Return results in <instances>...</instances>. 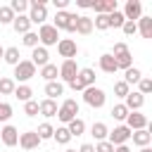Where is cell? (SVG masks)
Returning <instances> with one entry per match:
<instances>
[{
    "label": "cell",
    "mask_w": 152,
    "mask_h": 152,
    "mask_svg": "<svg viewBox=\"0 0 152 152\" xmlns=\"http://www.w3.org/2000/svg\"><path fill=\"white\" fill-rule=\"evenodd\" d=\"M109 55L114 57L116 69H124V71H126L128 66H133V57H131V50H128L126 43H114V48H112Z\"/></svg>",
    "instance_id": "obj_1"
},
{
    "label": "cell",
    "mask_w": 152,
    "mask_h": 152,
    "mask_svg": "<svg viewBox=\"0 0 152 152\" xmlns=\"http://www.w3.org/2000/svg\"><path fill=\"white\" fill-rule=\"evenodd\" d=\"M28 21L31 24H45V19H48V0H31L28 2Z\"/></svg>",
    "instance_id": "obj_2"
},
{
    "label": "cell",
    "mask_w": 152,
    "mask_h": 152,
    "mask_svg": "<svg viewBox=\"0 0 152 152\" xmlns=\"http://www.w3.org/2000/svg\"><path fill=\"white\" fill-rule=\"evenodd\" d=\"M76 17L78 14H74V12H57L55 14V19H52V26L57 28V31H69V33H74V24H76Z\"/></svg>",
    "instance_id": "obj_3"
},
{
    "label": "cell",
    "mask_w": 152,
    "mask_h": 152,
    "mask_svg": "<svg viewBox=\"0 0 152 152\" xmlns=\"http://www.w3.org/2000/svg\"><path fill=\"white\" fill-rule=\"evenodd\" d=\"M38 40L43 48H50V45H57L59 43V31L52 26V24H43L38 28Z\"/></svg>",
    "instance_id": "obj_4"
},
{
    "label": "cell",
    "mask_w": 152,
    "mask_h": 152,
    "mask_svg": "<svg viewBox=\"0 0 152 152\" xmlns=\"http://www.w3.org/2000/svg\"><path fill=\"white\" fill-rule=\"evenodd\" d=\"M33 76H36V66L31 64V59H21V62L14 66V83L19 81V86H21V83L31 81Z\"/></svg>",
    "instance_id": "obj_5"
},
{
    "label": "cell",
    "mask_w": 152,
    "mask_h": 152,
    "mask_svg": "<svg viewBox=\"0 0 152 152\" xmlns=\"http://www.w3.org/2000/svg\"><path fill=\"white\" fill-rule=\"evenodd\" d=\"M83 100H86V104H90L93 109H100V107H104L107 95H104V90H102V88L90 86V88H86V90H83Z\"/></svg>",
    "instance_id": "obj_6"
},
{
    "label": "cell",
    "mask_w": 152,
    "mask_h": 152,
    "mask_svg": "<svg viewBox=\"0 0 152 152\" xmlns=\"http://www.w3.org/2000/svg\"><path fill=\"white\" fill-rule=\"evenodd\" d=\"M76 114H78V102L76 100H64L62 104H59V109H57V119L62 121V124H69V121H74L76 119Z\"/></svg>",
    "instance_id": "obj_7"
},
{
    "label": "cell",
    "mask_w": 152,
    "mask_h": 152,
    "mask_svg": "<svg viewBox=\"0 0 152 152\" xmlns=\"http://www.w3.org/2000/svg\"><path fill=\"white\" fill-rule=\"evenodd\" d=\"M107 138H109V142H112L114 147L126 145V142L131 140V128H128V126H114V131H109Z\"/></svg>",
    "instance_id": "obj_8"
},
{
    "label": "cell",
    "mask_w": 152,
    "mask_h": 152,
    "mask_svg": "<svg viewBox=\"0 0 152 152\" xmlns=\"http://www.w3.org/2000/svg\"><path fill=\"white\" fill-rule=\"evenodd\" d=\"M121 14H124L126 21H135V19H140V17H142V2H140V0H128Z\"/></svg>",
    "instance_id": "obj_9"
},
{
    "label": "cell",
    "mask_w": 152,
    "mask_h": 152,
    "mask_svg": "<svg viewBox=\"0 0 152 152\" xmlns=\"http://www.w3.org/2000/svg\"><path fill=\"white\" fill-rule=\"evenodd\" d=\"M57 52H59V57H64V59H74L76 52H78V48H76V43H74L71 38H59Z\"/></svg>",
    "instance_id": "obj_10"
},
{
    "label": "cell",
    "mask_w": 152,
    "mask_h": 152,
    "mask_svg": "<svg viewBox=\"0 0 152 152\" xmlns=\"http://www.w3.org/2000/svg\"><path fill=\"white\" fill-rule=\"evenodd\" d=\"M76 74H78V64H76V59H64L62 66H59V78L69 83V81L76 78Z\"/></svg>",
    "instance_id": "obj_11"
},
{
    "label": "cell",
    "mask_w": 152,
    "mask_h": 152,
    "mask_svg": "<svg viewBox=\"0 0 152 152\" xmlns=\"http://www.w3.org/2000/svg\"><path fill=\"white\" fill-rule=\"evenodd\" d=\"M126 126H128L131 131H142V128H147V116L140 114V112H128Z\"/></svg>",
    "instance_id": "obj_12"
},
{
    "label": "cell",
    "mask_w": 152,
    "mask_h": 152,
    "mask_svg": "<svg viewBox=\"0 0 152 152\" xmlns=\"http://www.w3.org/2000/svg\"><path fill=\"white\" fill-rule=\"evenodd\" d=\"M40 142H43V140L38 138V133H36V131L19 133V147H24V150H36Z\"/></svg>",
    "instance_id": "obj_13"
},
{
    "label": "cell",
    "mask_w": 152,
    "mask_h": 152,
    "mask_svg": "<svg viewBox=\"0 0 152 152\" xmlns=\"http://www.w3.org/2000/svg\"><path fill=\"white\" fill-rule=\"evenodd\" d=\"M124 100H126V102H124V107H126L128 112H138V109L145 104V97H142L138 90H131V93H128Z\"/></svg>",
    "instance_id": "obj_14"
},
{
    "label": "cell",
    "mask_w": 152,
    "mask_h": 152,
    "mask_svg": "<svg viewBox=\"0 0 152 152\" xmlns=\"http://www.w3.org/2000/svg\"><path fill=\"white\" fill-rule=\"evenodd\" d=\"M0 138H2V142H5L7 147H14V145L19 142V131H17L14 126H10V124H7V126H2V128H0Z\"/></svg>",
    "instance_id": "obj_15"
},
{
    "label": "cell",
    "mask_w": 152,
    "mask_h": 152,
    "mask_svg": "<svg viewBox=\"0 0 152 152\" xmlns=\"http://www.w3.org/2000/svg\"><path fill=\"white\" fill-rule=\"evenodd\" d=\"M31 64H33V66H45V64H50L48 48H43V45L33 48V52H31Z\"/></svg>",
    "instance_id": "obj_16"
},
{
    "label": "cell",
    "mask_w": 152,
    "mask_h": 152,
    "mask_svg": "<svg viewBox=\"0 0 152 152\" xmlns=\"http://www.w3.org/2000/svg\"><path fill=\"white\" fill-rule=\"evenodd\" d=\"M90 31H93V19L86 17V14H78V17H76V24H74V33L88 36Z\"/></svg>",
    "instance_id": "obj_17"
},
{
    "label": "cell",
    "mask_w": 152,
    "mask_h": 152,
    "mask_svg": "<svg viewBox=\"0 0 152 152\" xmlns=\"http://www.w3.org/2000/svg\"><path fill=\"white\" fill-rule=\"evenodd\" d=\"M95 14H112L116 12V0H93Z\"/></svg>",
    "instance_id": "obj_18"
},
{
    "label": "cell",
    "mask_w": 152,
    "mask_h": 152,
    "mask_svg": "<svg viewBox=\"0 0 152 152\" xmlns=\"http://www.w3.org/2000/svg\"><path fill=\"white\" fill-rule=\"evenodd\" d=\"M76 78H78V83H81L83 88H90V86H95V69L83 66V69H78Z\"/></svg>",
    "instance_id": "obj_19"
},
{
    "label": "cell",
    "mask_w": 152,
    "mask_h": 152,
    "mask_svg": "<svg viewBox=\"0 0 152 152\" xmlns=\"http://www.w3.org/2000/svg\"><path fill=\"white\" fill-rule=\"evenodd\" d=\"M131 138H133V145H138V147H150V142H152V133H150L147 128H142V131H131Z\"/></svg>",
    "instance_id": "obj_20"
},
{
    "label": "cell",
    "mask_w": 152,
    "mask_h": 152,
    "mask_svg": "<svg viewBox=\"0 0 152 152\" xmlns=\"http://www.w3.org/2000/svg\"><path fill=\"white\" fill-rule=\"evenodd\" d=\"M12 28H14L17 33H21V36L28 33V31H31V21H28V17H26V14H17L14 21H12Z\"/></svg>",
    "instance_id": "obj_21"
},
{
    "label": "cell",
    "mask_w": 152,
    "mask_h": 152,
    "mask_svg": "<svg viewBox=\"0 0 152 152\" xmlns=\"http://www.w3.org/2000/svg\"><path fill=\"white\" fill-rule=\"evenodd\" d=\"M57 102L55 100H43V102H38V114H43V116H57Z\"/></svg>",
    "instance_id": "obj_22"
},
{
    "label": "cell",
    "mask_w": 152,
    "mask_h": 152,
    "mask_svg": "<svg viewBox=\"0 0 152 152\" xmlns=\"http://www.w3.org/2000/svg\"><path fill=\"white\" fill-rule=\"evenodd\" d=\"M135 26H138V31H140L142 38H152V17H140L135 21Z\"/></svg>",
    "instance_id": "obj_23"
},
{
    "label": "cell",
    "mask_w": 152,
    "mask_h": 152,
    "mask_svg": "<svg viewBox=\"0 0 152 152\" xmlns=\"http://www.w3.org/2000/svg\"><path fill=\"white\" fill-rule=\"evenodd\" d=\"M45 95H48V100H55V97L64 95V86L59 81H50V83H45Z\"/></svg>",
    "instance_id": "obj_24"
},
{
    "label": "cell",
    "mask_w": 152,
    "mask_h": 152,
    "mask_svg": "<svg viewBox=\"0 0 152 152\" xmlns=\"http://www.w3.org/2000/svg\"><path fill=\"white\" fill-rule=\"evenodd\" d=\"M97 64H100V69H102L104 74H114V71H116V62H114V57H112L109 52H107V55H100V62H97Z\"/></svg>",
    "instance_id": "obj_25"
},
{
    "label": "cell",
    "mask_w": 152,
    "mask_h": 152,
    "mask_svg": "<svg viewBox=\"0 0 152 152\" xmlns=\"http://www.w3.org/2000/svg\"><path fill=\"white\" fill-rule=\"evenodd\" d=\"M107 133H109V128H107V124H102V121H95L93 124V128H90V135L100 142V140H107Z\"/></svg>",
    "instance_id": "obj_26"
},
{
    "label": "cell",
    "mask_w": 152,
    "mask_h": 152,
    "mask_svg": "<svg viewBox=\"0 0 152 152\" xmlns=\"http://www.w3.org/2000/svg\"><path fill=\"white\" fill-rule=\"evenodd\" d=\"M66 131L71 133V138H74V135H76V138H78V135H83V131H86V121L76 116L74 121H69V124H66Z\"/></svg>",
    "instance_id": "obj_27"
},
{
    "label": "cell",
    "mask_w": 152,
    "mask_h": 152,
    "mask_svg": "<svg viewBox=\"0 0 152 152\" xmlns=\"http://www.w3.org/2000/svg\"><path fill=\"white\" fill-rule=\"evenodd\" d=\"M19 57H21V55H19V48H14V45H12V48H5V55H2V59H5L7 64H12V66H17V64L21 62Z\"/></svg>",
    "instance_id": "obj_28"
},
{
    "label": "cell",
    "mask_w": 152,
    "mask_h": 152,
    "mask_svg": "<svg viewBox=\"0 0 152 152\" xmlns=\"http://www.w3.org/2000/svg\"><path fill=\"white\" fill-rule=\"evenodd\" d=\"M40 76L50 83V81H57V76H59V69H57V64H45V66H40Z\"/></svg>",
    "instance_id": "obj_29"
},
{
    "label": "cell",
    "mask_w": 152,
    "mask_h": 152,
    "mask_svg": "<svg viewBox=\"0 0 152 152\" xmlns=\"http://www.w3.org/2000/svg\"><path fill=\"white\" fill-rule=\"evenodd\" d=\"M140 78H142V71H140L138 66H128V69L124 71V83H128V86H131V83H138Z\"/></svg>",
    "instance_id": "obj_30"
},
{
    "label": "cell",
    "mask_w": 152,
    "mask_h": 152,
    "mask_svg": "<svg viewBox=\"0 0 152 152\" xmlns=\"http://www.w3.org/2000/svg\"><path fill=\"white\" fill-rule=\"evenodd\" d=\"M52 140H55L57 145H66V142L71 140V133L66 131V126H59V128H55V133H52Z\"/></svg>",
    "instance_id": "obj_31"
},
{
    "label": "cell",
    "mask_w": 152,
    "mask_h": 152,
    "mask_svg": "<svg viewBox=\"0 0 152 152\" xmlns=\"http://www.w3.org/2000/svg\"><path fill=\"white\" fill-rule=\"evenodd\" d=\"M12 95H14L17 100H21V102H28V100H31V95H33V90H31L26 83H21V86H17V88H14V93H12Z\"/></svg>",
    "instance_id": "obj_32"
},
{
    "label": "cell",
    "mask_w": 152,
    "mask_h": 152,
    "mask_svg": "<svg viewBox=\"0 0 152 152\" xmlns=\"http://www.w3.org/2000/svg\"><path fill=\"white\" fill-rule=\"evenodd\" d=\"M14 88H17L14 78H10V76H2V78H0V95H12Z\"/></svg>",
    "instance_id": "obj_33"
},
{
    "label": "cell",
    "mask_w": 152,
    "mask_h": 152,
    "mask_svg": "<svg viewBox=\"0 0 152 152\" xmlns=\"http://www.w3.org/2000/svg\"><path fill=\"white\" fill-rule=\"evenodd\" d=\"M36 133H38V138H40V140H50V138H52V133H55V128H52V124H48V121H45V124H40V126L36 128Z\"/></svg>",
    "instance_id": "obj_34"
},
{
    "label": "cell",
    "mask_w": 152,
    "mask_h": 152,
    "mask_svg": "<svg viewBox=\"0 0 152 152\" xmlns=\"http://www.w3.org/2000/svg\"><path fill=\"white\" fill-rule=\"evenodd\" d=\"M107 19H109V28H121V26H124V21H126V19H124V14H121L119 10H116V12H112V14H107Z\"/></svg>",
    "instance_id": "obj_35"
},
{
    "label": "cell",
    "mask_w": 152,
    "mask_h": 152,
    "mask_svg": "<svg viewBox=\"0 0 152 152\" xmlns=\"http://www.w3.org/2000/svg\"><path fill=\"white\" fill-rule=\"evenodd\" d=\"M10 10L14 14H24V12H28V0H12L10 2Z\"/></svg>",
    "instance_id": "obj_36"
},
{
    "label": "cell",
    "mask_w": 152,
    "mask_h": 152,
    "mask_svg": "<svg viewBox=\"0 0 152 152\" xmlns=\"http://www.w3.org/2000/svg\"><path fill=\"white\" fill-rule=\"evenodd\" d=\"M93 28H97V31H107V28H109V19H107V14H95V19H93Z\"/></svg>",
    "instance_id": "obj_37"
},
{
    "label": "cell",
    "mask_w": 152,
    "mask_h": 152,
    "mask_svg": "<svg viewBox=\"0 0 152 152\" xmlns=\"http://www.w3.org/2000/svg\"><path fill=\"white\" fill-rule=\"evenodd\" d=\"M21 43H24L26 48H31V50H33V48H38V43H40V40H38V33H36V31H28V33H24Z\"/></svg>",
    "instance_id": "obj_38"
},
{
    "label": "cell",
    "mask_w": 152,
    "mask_h": 152,
    "mask_svg": "<svg viewBox=\"0 0 152 152\" xmlns=\"http://www.w3.org/2000/svg\"><path fill=\"white\" fill-rule=\"evenodd\" d=\"M14 17H17V14L10 10V5H2V7H0V24H12Z\"/></svg>",
    "instance_id": "obj_39"
},
{
    "label": "cell",
    "mask_w": 152,
    "mask_h": 152,
    "mask_svg": "<svg viewBox=\"0 0 152 152\" xmlns=\"http://www.w3.org/2000/svg\"><path fill=\"white\" fill-rule=\"evenodd\" d=\"M138 88H140L138 93H140L142 97H145V95H150V93H152V78H147V76H142V78L138 81Z\"/></svg>",
    "instance_id": "obj_40"
},
{
    "label": "cell",
    "mask_w": 152,
    "mask_h": 152,
    "mask_svg": "<svg viewBox=\"0 0 152 152\" xmlns=\"http://www.w3.org/2000/svg\"><path fill=\"white\" fill-rule=\"evenodd\" d=\"M112 116H114L116 121H126V116H128V109L124 107V102H121V104H114V107H112Z\"/></svg>",
    "instance_id": "obj_41"
},
{
    "label": "cell",
    "mask_w": 152,
    "mask_h": 152,
    "mask_svg": "<svg viewBox=\"0 0 152 152\" xmlns=\"http://www.w3.org/2000/svg\"><path fill=\"white\" fill-rule=\"evenodd\" d=\"M128 93H131V86L128 83H124V81H116L114 83V95L116 97H126Z\"/></svg>",
    "instance_id": "obj_42"
},
{
    "label": "cell",
    "mask_w": 152,
    "mask_h": 152,
    "mask_svg": "<svg viewBox=\"0 0 152 152\" xmlns=\"http://www.w3.org/2000/svg\"><path fill=\"white\" fill-rule=\"evenodd\" d=\"M24 114H26V116H38V100L24 102Z\"/></svg>",
    "instance_id": "obj_43"
},
{
    "label": "cell",
    "mask_w": 152,
    "mask_h": 152,
    "mask_svg": "<svg viewBox=\"0 0 152 152\" xmlns=\"http://www.w3.org/2000/svg\"><path fill=\"white\" fill-rule=\"evenodd\" d=\"M10 116H12V104L10 102H0V124L10 121Z\"/></svg>",
    "instance_id": "obj_44"
},
{
    "label": "cell",
    "mask_w": 152,
    "mask_h": 152,
    "mask_svg": "<svg viewBox=\"0 0 152 152\" xmlns=\"http://www.w3.org/2000/svg\"><path fill=\"white\" fill-rule=\"evenodd\" d=\"M95 147V152H114V145L109 142V140H100L97 145H93Z\"/></svg>",
    "instance_id": "obj_45"
},
{
    "label": "cell",
    "mask_w": 152,
    "mask_h": 152,
    "mask_svg": "<svg viewBox=\"0 0 152 152\" xmlns=\"http://www.w3.org/2000/svg\"><path fill=\"white\" fill-rule=\"evenodd\" d=\"M121 31H124L126 36H133V33H138V26H135V21H124Z\"/></svg>",
    "instance_id": "obj_46"
},
{
    "label": "cell",
    "mask_w": 152,
    "mask_h": 152,
    "mask_svg": "<svg viewBox=\"0 0 152 152\" xmlns=\"http://www.w3.org/2000/svg\"><path fill=\"white\" fill-rule=\"evenodd\" d=\"M78 152H95V147H93L90 142H83V145L78 147Z\"/></svg>",
    "instance_id": "obj_47"
},
{
    "label": "cell",
    "mask_w": 152,
    "mask_h": 152,
    "mask_svg": "<svg viewBox=\"0 0 152 152\" xmlns=\"http://www.w3.org/2000/svg\"><path fill=\"white\" fill-rule=\"evenodd\" d=\"M76 5L86 10V7H93V0H76Z\"/></svg>",
    "instance_id": "obj_48"
},
{
    "label": "cell",
    "mask_w": 152,
    "mask_h": 152,
    "mask_svg": "<svg viewBox=\"0 0 152 152\" xmlns=\"http://www.w3.org/2000/svg\"><path fill=\"white\" fill-rule=\"evenodd\" d=\"M114 152H131V147L128 145H119V147H114Z\"/></svg>",
    "instance_id": "obj_49"
},
{
    "label": "cell",
    "mask_w": 152,
    "mask_h": 152,
    "mask_svg": "<svg viewBox=\"0 0 152 152\" xmlns=\"http://www.w3.org/2000/svg\"><path fill=\"white\" fill-rule=\"evenodd\" d=\"M140 152H152V150L150 147H140Z\"/></svg>",
    "instance_id": "obj_50"
},
{
    "label": "cell",
    "mask_w": 152,
    "mask_h": 152,
    "mask_svg": "<svg viewBox=\"0 0 152 152\" xmlns=\"http://www.w3.org/2000/svg\"><path fill=\"white\" fill-rule=\"evenodd\" d=\"M2 55H5V48H2V45H0V57H2Z\"/></svg>",
    "instance_id": "obj_51"
},
{
    "label": "cell",
    "mask_w": 152,
    "mask_h": 152,
    "mask_svg": "<svg viewBox=\"0 0 152 152\" xmlns=\"http://www.w3.org/2000/svg\"><path fill=\"white\" fill-rule=\"evenodd\" d=\"M66 152H76V150H66Z\"/></svg>",
    "instance_id": "obj_52"
}]
</instances>
